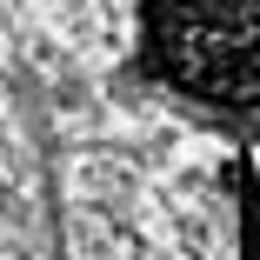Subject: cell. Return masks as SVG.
Wrapping results in <instances>:
<instances>
[{
	"label": "cell",
	"instance_id": "6da1fadb",
	"mask_svg": "<svg viewBox=\"0 0 260 260\" xmlns=\"http://www.w3.org/2000/svg\"><path fill=\"white\" fill-rule=\"evenodd\" d=\"M160 67L220 107H260V0H147Z\"/></svg>",
	"mask_w": 260,
	"mask_h": 260
}]
</instances>
